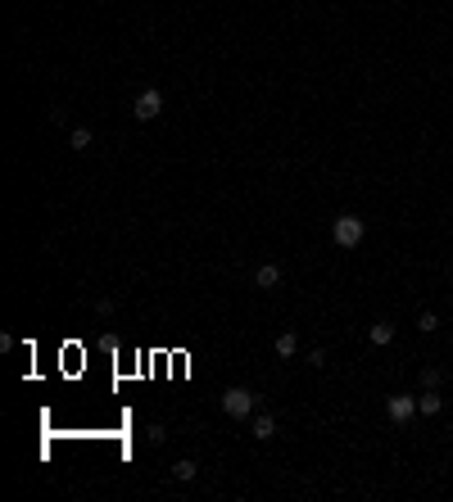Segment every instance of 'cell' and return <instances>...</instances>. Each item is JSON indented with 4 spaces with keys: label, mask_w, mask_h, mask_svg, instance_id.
<instances>
[{
    "label": "cell",
    "mask_w": 453,
    "mask_h": 502,
    "mask_svg": "<svg viewBox=\"0 0 453 502\" xmlns=\"http://www.w3.org/2000/svg\"><path fill=\"white\" fill-rule=\"evenodd\" d=\"M440 380H444V376H440L435 367H426V371H422V389H440Z\"/></svg>",
    "instance_id": "obj_13"
},
{
    "label": "cell",
    "mask_w": 453,
    "mask_h": 502,
    "mask_svg": "<svg viewBox=\"0 0 453 502\" xmlns=\"http://www.w3.org/2000/svg\"><path fill=\"white\" fill-rule=\"evenodd\" d=\"M145 439H150V444H164L168 430H164V426H150V430H145Z\"/></svg>",
    "instance_id": "obj_14"
},
{
    "label": "cell",
    "mask_w": 453,
    "mask_h": 502,
    "mask_svg": "<svg viewBox=\"0 0 453 502\" xmlns=\"http://www.w3.org/2000/svg\"><path fill=\"white\" fill-rule=\"evenodd\" d=\"M367 340H372V344H376V349H386V344H390V340H395V326H390V322H376V326H372V331H367Z\"/></svg>",
    "instance_id": "obj_9"
},
{
    "label": "cell",
    "mask_w": 453,
    "mask_h": 502,
    "mask_svg": "<svg viewBox=\"0 0 453 502\" xmlns=\"http://www.w3.org/2000/svg\"><path fill=\"white\" fill-rule=\"evenodd\" d=\"M91 141H96V136H91V127H73V136H68V150H91Z\"/></svg>",
    "instance_id": "obj_11"
},
{
    "label": "cell",
    "mask_w": 453,
    "mask_h": 502,
    "mask_svg": "<svg viewBox=\"0 0 453 502\" xmlns=\"http://www.w3.org/2000/svg\"><path fill=\"white\" fill-rule=\"evenodd\" d=\"M386 412H390V421H395V426H408V421L417 417V398H413V394H390Z\"/></svg>",
    "instance_id": "obj_4"
},
{
    "label": "cell",
    "mask_w": 453,
    "mask_h": 502,
    "mask_svg": "<svg viewBox=\"0 0 453 502\" xmlns=\"http://www.w3.org/2000/svg\"><path fill=\"white\" fill-rule=\"evenodd\" d=\"M417 331H422V335L440 331V317H435V313H422V317H417Z\"/></svg>",
    "instance_id": "obj_12"
},
{
    "label": "cell",
    "mask_w": 453,
    "mask_h": 502,
    "mask_svg": "<svg viewBox=\"0 0 453 502\" xmlns=\"http://www.w3.org/2000/svg\"><path fill=\"white\" fill-rule=\"evenodd\" d=\"M254 408H259V398L250 394V389H241V385H232L227 394H222V412L232 421H245V417H254Z\"/></svg>",
    "instance_id": "obj_2"
},
{
    "label": "cell",
    "mask_w": 453,
    "mask_h": 502,
    "mask_svg": "<svg viewBox=\"0 0 453 502\" xmlns=\"http://www.w3.org/2000/svg\"><path fill=\"white\" fill-rule=\"evenodd\" d=\"M132 114H136V123H155L159 114H164V91H141L136 95V105H132Z\"/></svg>",
    "instance_id": "obj_3"
},
{
    "label": "cell",
    "mask_w": 453,
    "mask_h": 502,
    "mask_svg": "<svg viewBox=\"0 0 453 502\" xmlns=\"http://www.w3.org/2000/svg\"><path fill=\"white\" fill-rule=\"evenodd\" d=\"M363 236H367V222L354 218V213H340L336 227H331V240H336L340 249H358V245H363Z\"/></svg>",
    "instance_id": "obj_1"
},
{
    "label": "cell",
    "mask_w": 453,
    "mask_h": 502,
    "mask_svg": "<svg viewBox=\"0 0 453 502\" xmlns=\"http://www.w3.org/2000/svg\"><path fill=\"white\" fill-rule=\"evenodd\" d=\"M250 435L259 439V444L277 439V417H272V412H254V421H250Z\"/></svg>",
    "instance_id": "obj_5"
},
{
    "label": "cell",
    "mask_w": 453,
    "mask_h": 502,
    "mask_svg": "<svg viewBox=\"0 0 453 502\" xmlns=\"http://www.w3.org/2000/svg\"><path fill=\"white\" fill-rule=\"evenodd\" d=\"M254 285H259V290H277V285H281V267L277 263H263L259 272H254Z\"/></svg>",
    "instance_id": "obj_6"
},
{
    "label": "cell",
    "mask_w": 453,
    "mask_h": 502,
    "mask_svg": "<svg viewBox=\"0 0 453 502\" xmlns=\"http://www.w3.org/2000/svg\"><path fill=\"white\" fill-rule=\"evenodd\" d=\"M417 412H422V417H440V412H444V398H440V389H426V394L417 398Z\"/></svg>",
    "instance_id": "obj_7"
},
{
    "label": "cell",
    "mask_w": 453,
    "mask_h": 502,
    "mask_svg": "<svg viewBox=\"0 0 453 502\" xmlns=\"http://www.w3.org/2000/svg\"><path fill=\"white\" fill-rule=\"evenodd\" d=\"M96 317H114V299H96Z\"/></svg>",
    "instance_id": "obj_15"
},
{
    "label": "cell",
    "mask_w": 453,
    "mask_h": 502,
    "mask_svg": "<svg viewBox=\"0 0 453 502\" xmlns=\"http://www.w3.org/2000/svg\"><path fill=\"white\" fill-rule=\"evenodd\" d=\"M272 349H277V358H281V362H286V358H295V353H299V335H295V331H281Z\"/></svg>",
    "instance_id": "obj_8"
},
{
    "label": "cell",
    "mask_w": 453,
    "mask_h": 502,
    "mask_svg": "<svg viewBox=\"0 0 453 502\" xmlns=\"http://www.w3.org/2000/svg\"><path fill=\"white\" fill-rule=\"evenodd\" d=\"M195 475H200V466L191 462V457H182V462H173V480H182V484H191Z\"/></svg>",
    "instance_id": "obj_10"
}]
</instances>
